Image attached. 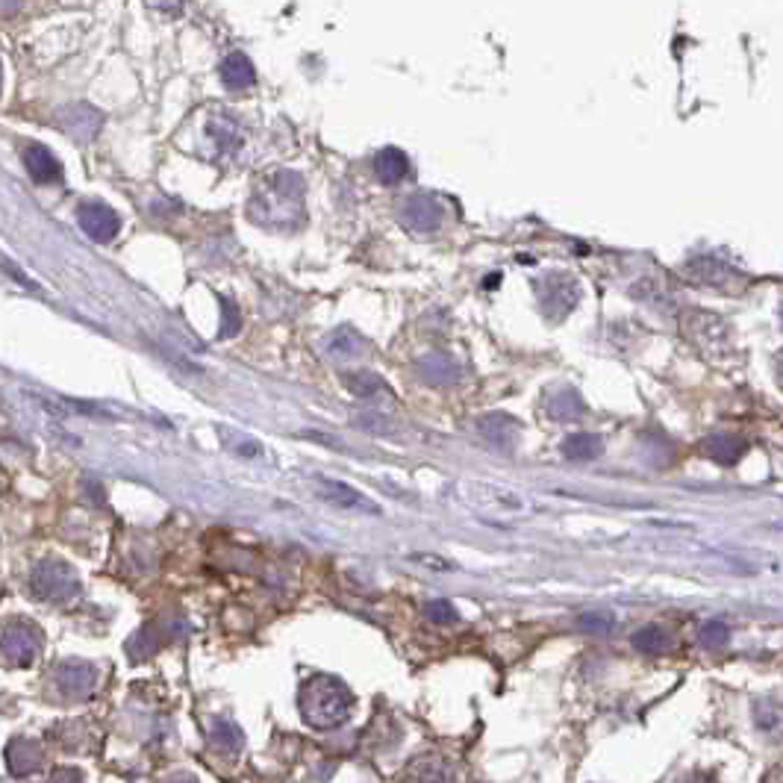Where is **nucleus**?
I'll use <instances>...</instances> for the list:
<instances>
[{"mask_svg": "<svg viewBox=\"0 0 783 783\" xmlns=\"http://www.w3.org/2000/svg\"><path fill=\"white\" fill-rule=\"evenodd\" d=\"M354 704L351 689L336 678L318 675L307 680L301 689V716L313 725V728H336L348 719Z\"/></svg>", "mask_w": 783, "mask_h": 783, "instance_id": "nucleus-1", "label": "nucleus"}, {"mask_svg": "<svg viewBox=\"0 0 783 783\" xmlns=\"http://www.w3.org/2000/svg\"><path fill=\"white\" fill-rule=\"evenodd\" d=\"M30 586L36 592V598L42 601H68L80 592V580L74 575V569L68 563H59V560H45L33 569L30 575Z\"/></svg>", "mask_w": 783, "mask_h": 783, "instance_id": "nucleus-3", "label": "nucleus"}, {"mask_svg": "<svg viewBox=\"0 0 783 783\" xmlns=\"http://www.w3.org/2000/svg\"><path fill=\"white\" fill-rule=\"evenodd\" d=\"M416 368L418 377L424 383H433V386H448V383L460 380V366L454 363L451 354H442V351H433V354L421 357Z\"/></svg>", "mask_w": 783, "mask_h": 783, "instance_id": "nucleus-12", "label": "nucleus"}, {"mask_svg": "<svg viewBox=\"0 0 783 783\" xmlns=\"http://www.w3.org/2000/svg\"><path fill=\"white\" fill-rule=\"evenodd\" d=\"M427 616H430L433 622H454V619H457V610H454L448 601H433V604H427Z\"/></svg>", "mask_w": 783, "mask_h": 783, "instance_id": "nucleus-25", "label": "nucleus"}, {"mask_svg": "<svg viewBox=\"0 0 783 783\" xmlns=\"http://www.w3.org/2000/svg\"><path fill=\"white\" fill-rule=\"evenodd\" d=\"M778 374H781V383H783V351L781 357H778Z\"/></svg>", "mask_w": 783, "mask_h": 783, "instance_id": "nucleus-28", "label": "nucleus"}, {"mask_svg": "<svg viewBox=\"0 0 783 783\" xmlns=\"http://www.w3.org/2000/svg\"><path fill=\"white\" fill-rule=\"evenodd\" d=\"M345 386H348L351 395H357L363 401H389L392 398V389L374 371H348Z\"/></svg>", "mask_w": 783, "mask_h": 783, "instance_id": "nucleus-16", "label": "nucleus"}, {"mask_svg": "<svg viewBox=\"0 0 783 783\" xmlns=\"http://www.w3.org/2000/svg\"><path fill=\"white\" fill-rule=\"evenodd\" d=\"M39 648H42L39 630L30 622H12L0 636V651L15 666H30L36 660Z\"/></svg>", "mask_w": 783, "mask_h": 783, "instance_id": "nucleus-5", "label": "nucleus"}, {"mask_svg": "<svg viewBox=\"0 0 783 783\" xmlns=\"http://www.w3.org/2000/svg\"><path fill=\"white\" fill-rule=\"evenodd\" d=\"M686 783H713V778H698V775H692Z\"/></svg>", "mask_w": 783, "mask_h": 783, "instance_id": "nucleus-27", "label": "nucleus"}, {"mask_svg": "<svg viewBox=\"0 0 783 783\" xmlns=\"http://www.w3.org/2000/svg\"><path fill=\"white\" fill-rule=\"evenodd\" d=\"M56 686L68 698H86L95 689V669L89 663H62L56 669Z\"/></svg>", "mask_w": 783, "mask_h": 783, "instance_id": "nucleus-11", "label": "nucleus"}, {"mask_svg": "<svg viewBox=\"0 0 783 783\" xmlns=\"http://www.w3.org/2000/svg\"><path fill=\"white\" fill-rule=\"evenodd\" d=\"M404 783H454V766L436 754L418 757L416 763L407 769Z\"/></svg>", "mask_w": 783, "mask_h": 783, "instance_id": "nucleus-15", "label": "nucleus"}, {"mask_svg": "<svg viewBox=\"0 0 783 783\" xmlns=\"http://www.w3.org/2000/svg\"><path fill=\"white\" fill-rule=\"evenodd\" d=\"M327 348H330L333 357H360L363 348H366V339H363L357 330L342 327V330H336V333L327 339Z\"/></svg>", "mask_w": 783, "mask_h": 783, "instance_id": "nucleus-21", "label": "nucleus"}, {"mask_svg": "<svg viewBox=\"0 0 783 783\" xmlns=\"http://www.w3.org/2000/svg\"><path fill=\"white\" fill-rule=\"evenodd\" d=\"M728 639H731V630H728L725 622H704L701 630H698V642H701L704 648H710V651L728 645Z\"/></svg>", "mask_w": 783, "mask_h": 783, "instance_id": "nucleus-23", "label": "nucleus"}, {"mask_svg": "<svg viewBox=\"0 0 783 783\" xmlns=\"http://www.w3.org/2000/svg\"><path fill=\"white\" fill-rule=\"evenodd\" d=\"M601 454H604V442L595 433H572L569 439H563V457L572 463H592Z\"/></svg>", "mask_w": 783, "mask_h": 783, "instance_id": "nucleus-19", "label": "nucleus"}, {"mask_svg": "<svg viewBox=\"0 0 783 783\" xmlns=\"http://www.w3.org/2000/svg\"><path fill=\"white\" fill-rule=\"evenodd\" d=\"M471 504L501 513V516H513V513H527L533 510L530 498H524L519 492L507 489V486H495V483H471Z\"/></svg>", "mask_w": 783, "mask_h": 783, "instance_id": "nucleus-6", "label": "nucleus"}, {"mask_svg": "<svg viewBox=\"0 0 783 783\" xmlns=\"http://www.w3.org/2000/svg\"><path fill=\"white\" fill-rule=\"evenodd\" d=\"M536 295H539L542 313L548 321H563L566 315L575 313L577 301H580V283L566 271H554V274H545L542 280H536Z\"/></svg>", "mask_w": 783, "mask_h": 783, "instance_id": "nucleus-2", "label": "nucleus"}, {"mask_svg": "<svg viewBox=\"0 0 783 783\" xmlns=\"http://www.w3.org/2000/svg\"><path fill=\"white\" fill-rule=\"evenodd\" d=\"M683 271H686V277H692V283L722 289V292H739L745 286V277L736 274L731 265L719 257H695L692 262H686Z\"/></svg>", "mask_w": 783, "mask_h": 783, "instance_id": "nucleus-4", "label": "nucleus"}, {"mask_svg": "<svg viewBox=\"0 0 783 783\" xmlns=\"http://www.w3.org/2000/svg\"><path fill=\"white\" fill-rule=\"evenodd\" d=\"M77 221L83 227V233L92 239V242H112L121 230V218L112 207H106L101 201H92V204H83L80 212H77Z\"/></svg>", "mask_w": 783, "mask_h": 783, "instance_id": "nucleus-10", "label": "nucleus"}, {"mask_svg": "<svg viewBox=\"0 0 783 783\" xmlns=\"http://www.w3.org/2000/svg\"><path fill=\"white\" fill-rule=\"evenodd\" d=\"M416 560H421L424 566H433V569H439V572H451V569H454L451 563H445V560H439V557H427V554H421V557H416Z\"/></svg>", "mask_w": 783, "mask_h": 783, "instance_id": "nucleus-26", "label": "nucleus"}, {"mask_svg": "<svg viewBox=\"0 0 783 783\" xmlns=\"http://www.w3.org/2000/svg\"><path fill=\"white\" fill-rule=\"evenodd\" d=\"M401 221L413 233H436L445 221V209L433 195H410L401 204Z\"/></svg>", "mask_w": 783, "mask_h": 783, "instance_id": "nucleus-8", "label": "nucleus"}, {"mask_svg": "<svg viewBox=\"0 0 783 783\" xmlns=\"http://www.w3.org/2000/svg\"><path fill=\"white\" fill-rule=\"evenodd\" d=\"M410 171V159L398 148H383L374 159V174L383 186H398Z\"/></svg>", "mask_w": 783, "mask_h": 783, "instance_id": "nucleus-18", "label": "nucleus"}, {"mask_svg": "<svg viewBox=\"0 0 783 783\" xmlns=\"http://www.w3.org/2000/svg\"><path fill=\"white\" fill-rule=\"evenodd\" d=\"M318 495L324 501H330L339 510H351V513H366V516H380V504H374L371 498H366L360 489L342 483V480H330V477H318Z\"/></svg>", "mask_w": 783, "mask_h": 783, "instance_id": "nucleus-9", "label": "nucleus"}, {"mask_svg": "<svg viewBox=\"0 0 783 783\" xmlns=\"http://www.w3.org/2000/svg\"><path fill=\"white\" fill-rule=\"evenodd\" d=\"M781 321H783V307H781Z\"/></svg>", "mask_w": 783, "mask_h": 783, "instance_id": "nucleus-29", "label": "nucleus"}, {"mask_svg": "<svg viewBox=\"0 0 783 783\" xmlns=\"http://www.w3.org/2000/svg\"><path fill=\"white\" fill-rule=\"evenodd\" d=\"M633 645L642 651V654H663L666 651V645H669V639H666V630H660L657 625H648V627H639L636 633H633Z\"/></svg>", "mask_w": 783, "mask_h": 783, "instance_id": "nucleus-22", "label": "nucleus"}, {"mask_svg": "<svg viewBox=\"0 0 783 783\" xmlns=\"http://www.w3.org/2000/svg\"><path fill=\"white\" fill-rule=\"evenodd\" d=\"M583 398L572 386H557L545 395V413L554 421H575L583 416Z\"/></svg>", "mask_w": 783, "mask_h": 783, "instance_id": "nucleus-14", "label": "nucleus"}, {"mask_svg": "<svg viewBox=\"0 0 783 783\" xmlns=\"http://www.w3.org/2000/svg\"><path fill=\"white\" fill-rule=\"evenodd\" d=\"M704 454L719 463V466H733L742 454H745V442L736 439L731 433H716L704 442Z\"/></svg>", "mask_w": 783, "mask_h": 783, "instance_id": "nucleus-20", "label": "nucleus"}, {"mask_svg": "<svg viewBox=\"0 0 783 783\" xmlns=\"http://www.w3.org/2000/svg\"><path fill=\"white\" fill-rule=\"evenodd\" d=\"M577 625L580 630H586V633H610L613 630V616H607V613H583L580 619H577Z\"/></svg>", "mask_w": 783, "mask_h": 783, "instance_id": "nucleus-24", "label": "nucleus"}, {"mask_svg": "<svg viewBox=\"0 0 783 783\" xmlns=\"http://www.w3.org/2000/svg\"><path fill=\"white\" fill-rule=\"evenodd\" d=\"M221 80L227 89H251L257 83V71H254V62L245 56V53H230L224 62H221Z\"/></svg>", "mask_w": 783, "mask_h": 783, "instance_id": "nucleus-17", "label": "nucleus"}, {"mask_svg": "<svg viewBox=\"0 0 783 783\" xmlns=\"http://www.w3.org/2000/svg\"><path fill=\"white\" fill-rule=\"evenodd\" d=\"M477 433L504 454H516L519 442H522V424L507 413H489V416L477 418Z\"/></svg>", "mask_w": 783, "mask_h": 783, "instance_id": "nucleus-7", "label": "nucleus"}, {"mask_svg": "<svg viewBox=\"0 0 783 783\" xmlns=\"http://www.w3.org/2000/svg\"><path fill=\"white\" fill-rule=\"evenodd\" d=\"M24 168L36 183H56L62 177V165L45 145H27L24 148Z\"/></svg>", "mask_w": 783, "mask_h": 783, "instance_id": "nucleus-13", "label": "nucleus"}]
</instances>
